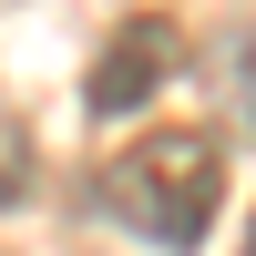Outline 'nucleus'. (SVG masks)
Masks as SVG:
<instances>
[{
	"label": "nucleus",
	"instance_id": "1",
	"mask_svg": "<svg viewBox=\"0 0 256 256\" xmlns=\"http://www.w3.org/2000/svg\"><path fill=\"white\" fill-rule=\"evenodd\" d=\"M102 205H113V226H134L144 246L195 256L205 236H216V205H226V144L164 123V134L123 144V154L102 164Z\"/></svg>",
	"mask_w": 256,
	"mask_h": 256
},
{
	"label": "nucleus",
	"instance_id": "2",
	"mask_svg": "<svg viewBox=\"0 0 256 256\" xmlns=\"http://www.w3.org/2000/svg\"><path fill=\"white\" fill-rule=\"evenodd\" d=\"M174 20H123V31H102V62L82 72V102H92L102 123H123V113H144V102L174 82Z\"/></svg>",
	"mask_w": 256,
	"mask_h": 256
},
{
	"label": "nucleus",
	"instance_id": "3",
	"mask_svg": "<svg viewBox=\"0 0 256 256\" xmlns=\"http://www.w3.org/2000/svg\"><path fill=\"white\" fill-rule=\"evenodd\" d=\"M216 82H226V113H236V134H256V10H246V31H226Z\"/></svg>",
	"mask_w": 256,
	"mask_h": 256
},
{
	"label": "nucleus",
	"instance_id": "4",
	"mask_svg": "<svg viewBox=\"0 0 256 256\" xmlns=\"http://www.w3.org/2000/svg\"><path fill=\"white\" fill-rule=\"evenodd\" d=\"M246 256H256V236H246Z\"/></svg>",
	"mask_w": 256,
	"mask_h": 256
}]
</instances>
